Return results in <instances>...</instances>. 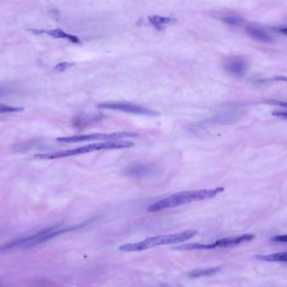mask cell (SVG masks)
Instances as JSON below:
<instances>
[{
	"label": "cell",
	"mask_w": 287,
	"mask_h": 287,
	"mask_svg": "<svg viewBox=\"0 0 287 287\" xmlns=\"http://www.w3.org/2000/svg\"><path fill=\"white\" fill-rule=\"evenodd\" d=\"M153 171H154L153 168L137 165V166L129 168L128 170H126V173L130 175L145 176L153 173Z\"/></svg>",
	"instance_id": "7c38bea8"
},
{
	"label": "cell",
	"mask_w": 287,
	"mask_h": 287,
	"mask_svg": "<svg viewBox=\"0 0 287 287\" xmlns=\"http://www.w3.org/2000/svg\"><path fill=\"white\" fill-rule=\"evenodd\" d=\"M74 65H75L74 62H71V61H62V62H60L58 64L56 65L54 70H55L56 72L61 73V72L65 71V70L68 69L70 67H73Z\"/></svg>",
	"instance_id": "e0dca14e"
},
{
	"label": "cell",
	"mask_w": 287,
	"mask_h": 287,
	"mask_svg": "<svg viewBox=\"0 0 287 287\" xmlns=\"http://www.w3.org/2000/svg\"><path fill=\"white\" fill-rule=\"evenodd\" d=\"M216 248L214 243L211 244H199V243H191L186 245L179 246L176 249L180 250H193V249H213Z\"/></svg>",
	"instance_id": "9a60e30c"
},
{
	"label": "cell",
	"mask_w": 287,
	"mask_h": 287,
	"mask_svg": "<svg viewBox=\"0 0 287 287\" xmlns=\"http://www.w3.org/2000/svg\"><path fill=\"white\" fill-rule=\"evenodd\" d=\"M274 242H280V243H287V235H281V236H276V237L271 238Z\"/></svg>",
	"instance_id": "d6986e66"
},
{
	"label": "cell",
	"mask_w": 287,
	"mask_h": 287,
	"mask_svg": "<svg viewBox=\"0 0 287 287\" xmlns=\"http://www.w3.org/2000/svg\"><path fill=\"white\" fill-rule=\"evenodd\" d=\"M224 191L223 187H217L212 190H191L183 191L170 195L167 198L163 199L148 207V212H156L162 210L173 208L184 204L190 203L193 201H204L216 197L220 193Z\"/></svg>",
	"instance_id": "7a4b0ae2"
},
{
	"label": "cell",
	"mask_w": 287,
	"mask_h": 287,
	"mask_svg": "<svg viewBox=\"0 0 287 287\" xmlns=\"http://www.w3.org/2000/svg\"><path fill=\"white\" fill-rule=\"evenodd\" d=\"M134 143L130 141H108V142H96L88 145L82 146L79 148L69 149V150L58 151L54 153L48 154H40L35 155L37 159H57L67 158V157L77 156L80 154L93 153L97 151L115 150V149H122L133 147Z\"/></svg>",
	"instance_id": "3957f363"
},
{
	"label": "cell",
	"mask_w": 287,
	"mask_h": 287,
	"mask_svg": "<svg viewBox=\"0 0 287 287\" xmlns=\"http://www.w3.org/2000/svg\"><path fill=\"white\" fill-rule=\"evenodd\" d=\"M256 259L261 261H266V262H287V253L282 252V253L268 254V255H259V256H256Z\"/></svg>",
	"instance_id": "8fae6325"
},
{
	"label": "cell",
	"mask_w": 287,
	"mask_h": 287,
	"mask_svg": "<svg viewBox=\"0 0 287 287\" xmlns=\"http://www.w3.org/2000/svg\"><path fill=\"white\" fill-rule=\"evenodd\" d=\"M197 234L196 230H186L175 234L162 235L156 237H148L140 243H125L120 245L119 250L121 252H137L146 250L148 248H154L157 246L170 245L176 243H183Z\"/></svg>",
	"instance_id": "277c9868"
},
{
	"label": "cell",
	"mask_w": 287,
	"mask_h": 287,
	"mask_svg": "<svg viewBox=\"0 0 287 287\" xmlns=\"http://www.w3.org/2000/svg\"><path fill=\"white\" fill-rule=\"evenodd\" d=\"M24 108L22 107H15V106H5L0 104V113H15V112H22Z\"/></svg>",
	"instance_id": "2e32d148"
},
{
	"label": "cell",
	"mask_w": 287,
	"mask_h": 287,
	"mask_svg": "<svg viewBox=\"0 0 287 287\" xmlns=\"http://www.w3.org/2000/svg\"><path fill=\"white\" fill-rule=\"evenodd\" d=\"M222 20H223V22L231 25H239L243 22L242 20H240L239 18H237V17H223V18H222Z\"/></svg>",
	"instance_id": "ac0fdd59"
},
{
	"label": "cell",
	"mask_w": 287,
	"mask_h": 287,
	"mask_svg": "<svg viewBox=\"0 0 287 287\" xmlns=\"http://www.w3.org/2000/svg\"><path fill=\"white\" fill-rule=\"evenodd\" d=\"M98 107L101 109L113 110V111H119V112L147 115V116H157L160 115L159 112L154 110L148 109L146 107L137 106L133 104L124 103V102H106V103L98 105Z\"/></svg>",
	"instance_id": "8992f818"
},
{
	"label": "cell",
	"mask_w": 287,
	"mask_h": 287,
	"mask_svg": "<svg viewBox=\"0 0 287 287\" xmlns=\"http://www.w3.org/2000/svg\"><path fill=\"white\" fill-rule=\"evenodd\" d=\"M173 20L172 18H169V17H149V21L158 29L163 28L165 25L173 22Z\"/></svg>",
	"instance_id": "5bb4252c"
},
{
	"label": "cell",
	"mask_w": 287,
	"mask_h": 287,
	"mask_svg": "<svg viewBox=\"0 0 287 287\" xmlns=\"http://www.w3.org/2000/svg\"><path fill=\"white\" fill-rule=\"evenodd\" d=\"M29 31H31L35 35H47V36L53 37V38H57V39L67 40L74 44H81V41L78 37L67 33L64 31H62L61 29H53V30H49V31L38 30V29H30Z\"/></svg>",
	"instance_id": "ba28073f"
},
{
	"label": "cell",
	"mask_w": 287,
	"mask_h": 287,
	"mask_svg": "<svg viewBox=\"0 0 287 287\" xmlns=\"http://www.w3.org/2000/svg\"><path fill=\"white\" fill-rule=\"evenodd\" d=\"M89 223H90V221H87L85 223H81L79 225H73V226L57 225L55 227H52L49 229L38 231L35 234L30 235L28 237L17 238V239L11 240L9 242H7L3 245L0 246V252H7V251L32 248V247L39 245L41 243L53 239L54 237H58L60 235L65 234L67 232H71V231L83 229Z\"/></svg>",
	"instance_id": "6da1fadb"
},
{
	"label": "cell",
	"mask_w": 287,
	"mask_h": 287,
	"mask_svg": "<svg viewBox=\"0 0 287 287\" xmlns=\"http://www.w3.org/2000/svg\"><path fill=\"white\" fill-rule=\"evenodd\" d=\"M247 67H248V64L245 60L239 57H231L224 62V68L227 72L235 77H242L244 75Z\"/></svg>",
	"instance_id": "52a82bcc"
},
{
	"label": "cell",
	"mask_w": 287,
	"mask_h": 287,
	"mask_svg": "<svg viewBox=\"0 0 287 287\" xmlns=\"http://www.w3.org/2000/svg\"><path fill=\"white\" fill-rule=\"evenodd\" d=\"M220 270V267H210L207 269L195 270V271H190L189 276L190 278H198V277H203V276H213L215 274L218 273Z\"/></svg>",
	"instance_id": "4fadbf2b"
},
{
	"label": "cell",
	"mask_w": 287,
	"mask_h": 287,
	"mask_svg": "<svg viewBox=\"0 0 287 287\" xmlns=\"http://www.w3.org/2000/svg\"><path fill=\"white\" fill-rule=\"evenodd\" d=\"M255 236L254 234H244L238 237H229V238H223L215 242L216 248H228L231 246L237 245L243 242H248L254 239Z\"/></svg>",
	"instance_id": "9c48e42d"
},
{
	"label": "cell",
	"mask_w": 287,
	"mask_h": 287,
	"mask_svg": "<svg viewBox=\"0 0 287 287\" xmlns=\"http://www.w3.org/2000/svg\"><path fill=\"white\" fill-rule=\"evenodd\" d=\"M246 31L253 39L256 40L258 42H265V43H271L273 42L272 37L270 36L264 29L259 28L254 25H248L246 28Z\"/></svg>",
	"instance_id": "30bf717a"
},
{
	"label": "cell",
	"mask_w": 287,
	"mask_h": 287,
	"mask_svg": "<svg viewBox=\"0 0 287 287\" xmlns=\"http://www.w3.org/2000/svg\"><path fill=\"white\" fill-rule=\"evenodd\" d=\"M137 134L128 131H120L113 133H92L86 135H78L72 137H58L57 142L65 143H74V142H91V141H120L127 137H136Z\"/></svg>",
	"instance_id": "5b68a950"
}]
</instances>
